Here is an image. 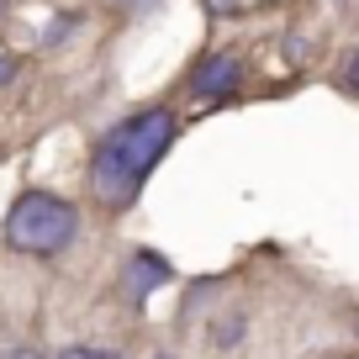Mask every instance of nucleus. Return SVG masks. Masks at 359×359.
Segmentation results:
<instances>
[{
    "label": "nucleus",
    "mask_w": 359,
    "mask_h": 359,
    "mask_svg": "<svg viewBox=\"0 0 359 359\" xmlns=\"http://www.w3.org/2000/svg\"><path fill=\"white\" fill-rule=\"evenodd\" d=\"M175 143H180V111L175 106H137V111H127L90 148V169H85L90 196L106 212H127L143 196L148 175L169 158Z\"/></svg>",
    "instance_id": "nucleus-1"
},
{
    "label": "nucleus",
    "mask_w": 359,
    "mask_h": 359,
    "mask_svg": "<svg viewBox=\"0 0 359 359\" xmlns=\"http://www.w3.org/2000/svg\"><path fill=\"white\" fill-rule=\"evenodd\" d=\"M0 238L27 259H58L79 238V206L48 185H27L11 196V206L0 217Z\"/></svg>",
    "instance_id": "nucleus-2"
},
{
    "label": "nucleus",
    "mask_w": 359,
    "mask_h": 359,
    "mask_svg": "<svg viewBox=\"0 0 359 359\" xmlns=\"http://www.w3.org/2000/svg\"><path fill=\"white\" fill-rule=\"evenodd\" d=\"M238 90H243V53L238 48H206L191 64V74H185V95L196 106H217L227 95H238Z\"/></svg>",
    "instance_id": "nucleus-3"
},
{
    "label": "nucleus",
    "mask_w": 359,
    "mask_h": 359,
    "mask_svg": "<svg viewBox=\"0 0 359 359\" xmlns=\"http://www.w3.org/2000/svg\"><path fill=\"white\" fill-rule=\"evenodd\" d=\"M169 280H175V264H169L158 248H133V254H127L122 285H127V296H133V302H148V296H154L158 285H169Z\"/></svg>",
    "instance_id": "nucleus-4"
},
{
    "label": "nucleus",
    "mask_w": 359,
    "mask_h": 359,
    "mask_svg": "<svg viewBox=\"0 0 359 359\" xmlns=\"http://www.w3.org/2000/svg\"><path fill=\"white\" fill-rule=\"evenodd\" d=\"M79 27H85L79 11H53L43 22V32H37V48H43V53H58V48H69V37H74Z\"/></svg>",
    "instance_id": "nucleus-5"
},
{
    "label": "nucleus",
    "mask_w": 359,
    "mask_h": 359,
    "mask_svg": "<svg viewBox=\"0 0 359 359\" xmlns=\"http://www.w3.org/2000/svg\"><path fill=\"white\" fill-rule=\"evenodd\" d=\"M243 327H248V317H243V312H233V317H217V323H212V348H238Z\"/></svg>",
    "instance_id": "nucleus-6"
},
{
    "label": "nucleus",
    "mask_w": 359,
    "mask_h": 359,
    "mask_svg": "<svg viewBox=\"0 0 359 359\" xmlns=\"http://www.w3.org/2000/svg\"><path fill=\"white\" fill-rule=\"evenodd\" d=\"M338 90H344L348 101H359V48L344 58V64H338Z\"/></svg>",
    "instance_id": "nucleus-7"
},
{
    "label": "nucleus",
    "mask_w": 359,
    "mask_h": 359,
    "mask_svg": "<svg viewBox=\"0 0 359 359\" xmlns=\"http://www.w3.org/2000/svg\"><path fill=\"white\" fill-rule=\"evenodd\" d=\"M53 359H122L116 348H101V344H64Z\"/></svg>",
    "instance_id": "nucleus-8"
},
{
    "label": "nucleus",
    "mask_w": 359,
    "mask_h": 359,
    "mask_svg": "<svg viewBox=\"0 0 359 359\" xmlns=\"http://www.w3.org/2000/svg\"><path fill=\"white\" fill-rule=\"evenodd\" d=\"M16 74H22V58H16L11 48H0V90H11Z\"/></svg>",
    "instance_id": "nucleus-9"
},
{
    "label": "nucleus",
    "mask_w": 359,
    "mask_h": 359,
    "mask_svg": "<svg viewBox=\"0 0 359 359\" xmlns=\"http://www.w3.org/2000/svg\"><path fill=\"white\" fill-rule=\"evenodd\" d=\"M111 6H116L122 16H154L158 6H164V0H111Z\"/></svg>",
    "instance_id": "nucleus-10"
},
{
    "label": "nucleus",
    "mask_w": 359,
    "mask_h": 359,
    "mask_svg": "<svg viewBox=\"0 0 359 359\" xmlns=\"http://www.w3.org/2000/svg\"><path fill=\"white\" fill-rule=\"evenodd\" d=\"M206 6V16H217V22H222V16H238L243 11V0H201Z\"/></svg>",
    "instance_id": "nucleus-11"
},
{
    "label": "nucleus",
    "mask_w": 359,
    "mask_h": 359,
    "mask_svg": "<svg viewBox=\"0 0 359 359\" xmlns=\"http://www.w3.org/2000/svg\"><path fill=\"white\" fill-rule=\"evenodd\" d=\"M285 58H291V64H302V58H306V37L302 32H285Z\"/></svg>",
    "instance_id": "nucleus-12"
},
{
    "label": "nucleus",
    "mask_w": 359,
    "mask_h": 359,
    "mask_svg": "<svg viewBox=\"0 0 359 359\" xmlns=\"http://www.w3.org/2000/svg\"><path fill=\"white\" fill-rule=\"evenodd\" d=\"M0 359H43V354H37V348H27V344H16V348H6Z\"/></svg>",
    "instance_id": "nucleus-13"
},
{
    "label": "nucleus",
    "mask_w": 359,
    "mask_h": 359,
    "mask_svg": "<svg viewBox=\"0 0 359 359\" xmlns=\"http://www.w3.org/2000/svg\"><path fill=\"white\" fill-rule=\"evenodd\" d=\"M348 327H354V333H359V306H354V317H348Z\"/></svg>",
    "instance_id": "nucleus-14"
},
{
    "label": "nucleus",
    "mask_w": 359,
    "mask_h": 359,
    "mask_svg": "<svg viewBox=\"0 0 359 359\" xmlns=\"http://www.w3.org/2000/svg\"><path fill=\"white\" fill-rule=\"evenodd\" d=\"M154 359H175V354H154Z\"/></svg>",
    "instance_id": "nucleus-15"
}]
</instances>
